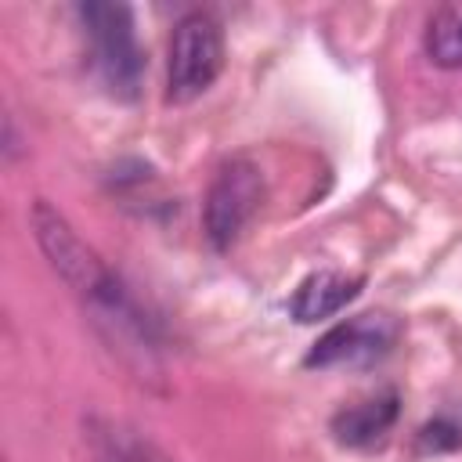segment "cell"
Masks as SVG:
<instances>
[{"instance_id": "5b68a950", "label": "cell", "mask_w": 462, "mask_h": 462, "mask_svg": "<svg viewBox=\"0 0 462 462\" xmlns=\"http://www.w3.org/2000/svg\"><path fill=\"white\" fill-rule=\"evenodd\" d=\"M401 325L390 314H357L350 321L332 325L307 354V368H365L390 354Z\"/></svg>"}, {"instance_id": "277c9868", "label": "cell", "mask_w": 462, "mask_h": 462, "mask_svg": "<svg viewBox=\"0 0 462 462\" xmlns=\"http://www.w3.org/2000/svg\"><path fill=\"white\" fill-rule=\"evenodd\" d=\"M263 202V173L253 159L231 155L217 166L206 202H202V231L213 249H227L238 242L245 224L256 217Z\"/></svg>"}, {"instance_id": "8992f818", "label": "cell", "mask_w": 462, "mask_h": 462, "mask_svg": "<svg viewBox=\"0 0 462 462\" xmlns=\"http://www.w3.org/2000/svg\"><path fill=\"white\" fill-rule=\"evenodd\" d=\"M365 289V274H346V271H314L307 274L292 300H289V310L296 321L310 325V321H321V318H332L339 314L350 300H357V292Z\"/></svg>"}, {"instance_id": "52a82bcc", "label": "cell", "mask_w": 462, "mask_h": 462, "mask_svg": "<svg viewBox=\"0 0 462 462\" xmlns=\"http://www.w3.org/2000/svg\"><path fill=\"white\" fill-rule=\"evenodd\" d=\"M397 422V393L386 390L379 397H368L361 404H350L332 415V437L343 448H368L375 444L390 426Z\"/></svg>"}, {"instance_id": "6da1fadb", "label": "cell", "mask_w": 462, "mask_h": 462, "mask_svg": "<svg viewBox=\"0 0 462 462\" xmlns=\"http://www.w3.org/2000/svg\"><path fill=\"white\" fill-rule=\"evenodd\" d=\"M29 224H32V238H36L40 253L47 256V263L54 267V274H58L83 303H94L97 296H105V292L119 282V274L101 263V256L76 235V227H72L47 199H36V202H32Z\"/></svg>"}, {"instance_id": "7a4b0ae2", "label": "cell", "mask_w": 462, "mask_h": 462, "mask_svg": "<svg viewBox=\"0 0 462 462\" xmlns=\"http://www.w3.org/2000/svg\"><path fill=\"white\" fill-rule=\"evenodd\" d=\"M79 18L94 43V61L105 87L116 97L134 101L144 76V54L134 32V11L126 4L90 0V4H79Z\"/></svg>"}, {"instance_id": "3957f363", "label": "cell", "mask_w": 462, "mask_h": 462, "mask_svg": "<svg viewBox=\"0 0 462 462\" xmlns=\"http://www.w3.org/2000/svg\"><path fill=\"white\" fill-rule=\"evenodd\" d=\"M224 69V32L206 11H191L173 25L166 61V101L188 105L206 94Z\"/></svg>"}, {"instance_id": "30bf717a", "label": "cell", "mask_w": 462, "mask_h": 462, "mask_svg": "<svg viewBox=\"0 0 462 462\" xmlns=\"http://www.w3.org/2000/svg\"><path fill=\"white\" fill-rule=\"evenodd\" d=\"M419 440L430 451H451V448H462V426L451 422V419H433V422L422 426Z\"/></svg>"}, {"instance_id": "ba28073f", "label": "cell", "mask_w": 462, "mask_h": 462, "mask_svg": "<svg viewBox=\"0 0 462 462\" xmlns=\"http://www.w3.org/2000/svg\"><path fill=\"white\" fill-rule=\"evenodd\" d=\"M87 437H90L94 455L101 462H173L155 440H148L144 433H137L134 426H126L119 419L90 415L87 419Z\"/></svg>"}, {"instance_id": "9c48e42d", "label": "cell", "mask_w": 462, "mask_h": 462, "mask_svg": "<svg viewBox=\"0 0 462 462\" xmlns=\"http://www.w3.org/2000/svg\"><path fill=\"white\" fill-rule=\"evenodd\" d=\"M422 47L437 69H462V4H444L430 14Z\"/></svg>"}]
</instances>
